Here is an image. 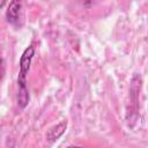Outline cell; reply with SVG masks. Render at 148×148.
<instances>
[{
	"label": "cell",
	"mask_w": 148,
	"mask_h": 148,
	"mask_svg": "<svg viewBox=\"0 0 148 148\" xmlns=\"http://www.w3.org/2000/svg\"><path fill=\"white\" fill-rule=\"evenodd\" d=\"M22 16V0H12L9 6L6 10V18L7 21L15 27H20Z\"/></svg>",
	"instance_id": "cell-2"
},
{
	"label": "cell",
	"mask_w": 148,
	"mask_h": 148,
	"mask_svg": "<svg viewBox=\"0 0 148 148\" xmlns=\"http://www.w3.org/2000/svg\"><path fill=\"white\" fill-rule=\"evenodd\" d=\"M35 54V47L32 45L28 46L21 56L20 59V72L17 77L18 94H17V104L20 109H24L29 103V91L27 88V74L30 69V64Z\"/></svg>",
	"instance_id": "cell-1"
},
{
	"label": "cell",
	"mask_w": 148,
	"mask_h": 148,
	"mask_svg": "<svg viewBox=\"0 0 148 148\" xmlns=\"http://www.w3.org/2000/svg\"><path fill=\"white\" fill-rule=\"evenodd\" d=\"M5 3H6V0H1V3H0V6H1V7H3V6H5Z\"/></svg>",
	"instance_id": "cell-4"
},
{
	"label": "cell",
	"mask_w": 148,
	"mask_h": 148,
	"mask_svg": "<svg viewBox=\"0 0 148 148\" xmlns=\"http://www.w3.org/2000/svg\"><path fill=\"white\" fill-rule=\"evenodd\" d=\"M66 127H67V121H66V120H65V121H61V123H59V124H57V125L53 126V127H51V128L47 131V133H46V139H47V141H49V142H54V141H57V140L65 133Z\"/></svg>",
	"instance_id": "cell-3"
}]
</instances>
